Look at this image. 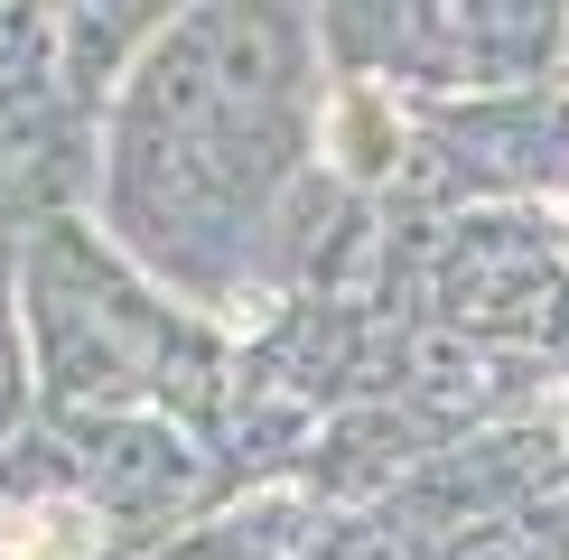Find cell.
<instances>
[{
	"mask_svg": "<svg viewBox=\"0 0 569 560\" xmlns=\"http://www.w3.org/2000/svg\"><path fill=\"white\" fill-rule=\"evenodd\" d=\"M140 10H150V0H84V10H76V57H84V66H103L112 47L131 38V19H140Z\"/></svg>",
	"mask_w": 569,
	"mask_h": 560,
	"instance_id": "obj_1",
	"label": "cell"
}]
</instances>
